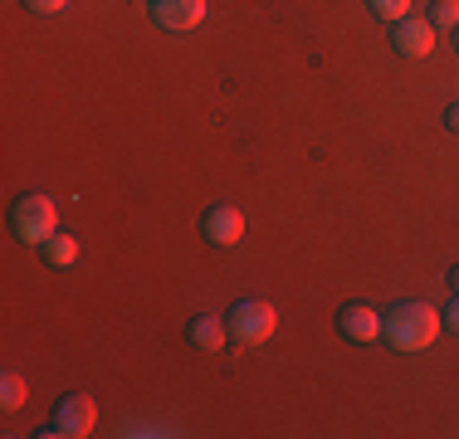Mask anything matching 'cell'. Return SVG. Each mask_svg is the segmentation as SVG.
Returning a JSON list of instances; mask_svg holds the SVG:
<instances>
[{"label": "cell", "instance_id": "cell-1", "mask_svg": "<svg viewBox=\"0 0 459 439\" xmlns=\"http://www.w3.org/2000/svg\"><path fill=\"white\" fill-rule=\"evenodd\" d=\"M440 313H435L430 303H415V298H401L391 307H381V342L391 351H401V357H415V351L435 347V337H440Z\"/></svg>", "mask_w": 459, "mask_h": 439}, {"label": "cell", "instance_id": "cell-2", "mask_svg": "<svg viewBox=\"0 0 459 439\" xmlns=\"http://www.w3.org/2000/svg\"><path fill=\"white\" fill-rule=\"evenodd\" d=\"M225 327H230V342L235 347H264L279 327V313L264 298H239L225 307Z\"/></svg>", "mask_w": 459, "mask_h": 439}, {"label": "cell", "instance_id": "cell-3", "mask_svg": "<svg viewBox=\"0 0 459 439\" xmlns=\"http://www.w3.org/2000/svg\"><path fill=\"white\" fill-rule=\"evenodd\" d=\"M10 235L25 239V245H45L49 235H59V205L39 191H25L10 205Z\"/></svg>", "mask_w": 459, "mask_h": 439}, {"label": "cell", "instance_id": "cell-4", "mask_svg": "<svg viewBox=\"0 0 459 439\" xmlns=\"http://www.w3.org/2000/svg\"><path fill=\"white\" fill-rule=\"evenodd\" d=\"M93 425H98V405H93V395H79V391H69L59 405H54V420L39 430V439H83V435H93Z\"/></svg>", "mask_w": 459, "mask_h": 439}, {"label": "cell", "instance_id": "cell-5", "mask_svg": "<svg viewBox=\"0 0 459 439\" xmlns=\"http://www.w3.org/2000/svg\"><path fill=\"white\" fill-rule=\"evenodd\" d=\"M201 235H205V245H215V249H235L239 239H245V211L239 205H211V211L201 215Z\"/></svg>", "mask_w": 459, "mask_h": 439}, {"label": "cell", "instance_id": "cell-6", "mask_svg": "<svg viewBox=\"0 0 459 439\" xmlns=\"http://www.w3.org/2000/svg\"><path fill=\"white\" fill-rule=\"evenodd\" d=\"M152 20L171 35H186L205 20V0H152Z\"/></svg>", "mask_w": 459, "mask_h": 439}, {"label": "cell", "instance_id": "cell-7", "mask_svg": "<svg viewBox=\"0 0 459 439\" xmlns=\"http://www.w3.org/2000/svg\"><path fill=\"white\" fill-rule=\"evenodd\" d=\"M337 332H342L347 342H377V337H381V307L347 303L342 313H337Z\"/></svg>", "mask_w": 459, "mask_h": 439}, {"label": "cell", "instance_id": "cell-8", "mask_svg": "<svg viewBox=\"0 0 459 439\" xmlns=\"http://www.w3.org/2000/svg\"><path fill=\"white\" fill-rule=\"evenodd\" d=\"M391 44H396V54H406V59H425V54L435 49V25L420 15H406L391 30Z\"/></svg>", "mask_w": 459, "mask_h": 439}, {"label": "cell", "instance_id": "cell-9", "mask_svg": "<svg viewBox=\"0 0 459 439\" xmlns=\"http://www.w3.org/2000/svg\"><path fill=\"white\" fill-rule=\"evenodd\" d=\"M186 337H191L195 351H225L230 347V327H225V317H215V313H195L191 327H186Z\"/></svg>", "mask_w": 459, "mask_h": 439}, {"label": "cell", "instance_id": "cell-10", "mask_svg": "<svg viewBox=\"0 0 459 439\" xmlns=\"http://www.w3.org/2000/svg\"><path fill=\"white\" fill-rule=\"evenodd\" d=\"M39 254H45L49 269H74L83 249H79V235H49L45 245H39Z\"/></svg>", "mask_w": 459, "mask_h": 439}, {"label": "cell", "instance_id": "cell-11", "mask_svg": "<svg viewBox=\"0 0 459 439\" xmlns=\"http://www.w3.org/2000/svg\"><path fill=\"white\" fill-rule=\"evenodd\" d=\"M25 395H30V386H25V376H20V371H5V376H0V410H20V405H25Z\"/></svg>", "mask_w": 459, "mask_h": 439}, {"label": "cell", "instance_id": "cell-12", "mask_svg": "<svg viewBox=\"0 0 459 439\" xmlns=\"http://www.w3.org/2000/svg\"><path fill=\"white\" fill-rule=\"evenodd\" d=\"M435 25V35H455L459 25V0H430V15H425Z\"/></svg>", "mask_w": 459, "mask_h": 439}, {"label": "cell", "instance_id": "cell-13", "mask_svg": "<svg viewBox=\"0 0 459 439\" xmlns=\"http://www.w3.org/2000/svg\"><path fill=\"white\" fill-rule=\"evenodd\" d=\"M367 10L377 20H391V25H396V20L411 15V0H367Z\"/></svg>", "mask_w": 459, "mask_h": 439}, {"label": "cell", "instance_id": "cell-14", "mask_svg": "<svg viewBox=\"0 0 459 439\" xmlns=\"http://www.w3.org/2000/svg\"><path fill=\"white\" fill-rule=\"evenodd\" d=\"M20 5H25L30 15H59V10L69 5V0H20Z\"/></svg>", "mask_w": 459, "mask_h": 439}, {"label": "cell", "instance_id": "cell-15", "mask_svg": "<svg viewBox=\"0 0 459 439\" xmlns=\"http://www.w3.org/2000/svg\"><path fill=\"white\" fill-rule=\"evenodd\" d=\"M440 323H445V327H450V332L459 337V293L450 298V307H445V313H440Z\"/></svg>", "mask_w": 459, "mask_h": 439}, {"label": "cell", "instance_id": "cell-16", "mask_svg": "<svg viewBox=\"0 0 459 439\" xmlns=\"http://www.w3.org/2000/svg\"><path fill=\"white\" fill-rule=\"evenodd\" d=\"M445 127H450L455 137H459V103H450V108H445Z\"/></svg>", "mask_w": 459, "mask_h": 439}, {"label": "cell", "instance_id": "cell-17", "mask_svg": "<svg viewBox=\"0 0 459 439\" xmlns=\"http://www.w3.org/2000/svg\"><path fill=\"white\" fill-rule=\"evenodd\" d=\"M445 279H450V293H459V263H455L450 273H445Z\"/></svg>", "mask_w": 459, "mask_h": 439}, {"label": "cell", "instance_id": "cell-18", "mask_svg": "<svg viewBox=\"0 0 459 439\" xmlns=\"http://www.w3.org/2000/svg\"><path fill=\"white\" fill-rule=\"evenodd\" d=\"M450 39H455V54H459V25H455V35H450Z\"/></svg>", "mask_w": 459, "mask_h": 439}]
</instances>
